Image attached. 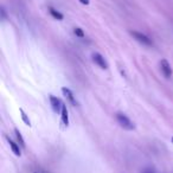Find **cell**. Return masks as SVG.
Returning <instances> with one entry per match:
<instances>
[{
	"instance_id": "7",
	"label": "cell",
	"mask_w": 173,
	"mask_h": 173,
	"mask_svg": "<svg viewBox=\"0 0 173 173\" xmlns=\"http://www.w3.org/2000/svg\"><path fill=\"white\" fill-rule=\"evenodd\" d=\"M7 141H8L10 147H11V150H12V152L14 153L17 157H20V155H22V150L19 148V145L17 142H14V141H13L12 139H10V138H7Z\"/></svg>"
},
{
	"instance_id": "9",
	"label": "cell",
	"mask_w": 173,
	"mask_h": 173,
	"mask_svg": "<svg viewBox=\"0 0 173 173\" xmlns=\"http://www.w3.org/2000/svg\"><path fill=\"white\" fill-rule=\"evenodd\" d=\"M47 10H49V13L51 14V17H52V18L57 19V20H63V19H64V15L62 14L60 11H57L56 8H53V7H51V6H49V7H47Z\"/></svg>"
},
{
	"instance_id": "8",
	"label": "cell",
	"mask_w": 173,
	"mask_h": 173,
	"mask_svg": "<svg viewBox=\"0 0 173 173\" xmlns=\"http://www.w3.org/2000/svg\"><path fill=\"white\" fill-rule=\"evenodd\" d=\"M60 119H62V122L64 123V126H69V115H68V109H67V105L63 103V107H62V112H60Z\"/></svg>"
},
{
	"instance_id": "10",
	"label": "cell",
	"mask_w": 173,
	"mask_h": 173,
	"mask_svg": "<svg viewBox=\"0 0 173 173\" xmlns=\"http://www.w3.org/2000/svg\"><path fill=\"white\" fill-rule=\"evenodd\" d=\"M14 133H15V138H17V140H18L19 146H20L22 148H25V140H24V138L22 136V133L19 132L18 128H14Z\"/></svg>"
},
{
	"instance_id": "15",
	"label": "cell",
	"mask_w": 173,
	"mask_h": 173,
	"mask_svg": "<svg viewBox=\"0 0 173 173\" xmlns=\"http://www.w3.org/2000/svg\"><path fill=\"white\" fill-rule=\"evenodd\" d=\"M78 1L83 5H89L90 4V0H78Z\"/></svg>"
},
{
	"instance_id": "14",
	"label": "cell",
	"mask_w": 173,
	"mask_h": 173,
	"mask_svg": "<svg viewBox=\"0 0 173 173\" xmlns=\"http://www.w3.org/2000/svg\"><path fill=\"white\" fill-rule=\"evenodd\" d=\"M140 173H157V172H155V170L153 167H145Z\"/></svg>"
},
{
	"instance_id": "2",
	"label": "cell",
	"mask_w": 173,
	"mask_h": 173,
	"mask_svg": "<svg viewBox=\"0 0 173 173\" xmlns=\"http://www.w3.org/2000/svg\"><path fill=\"white\" fill-rule=\"evenodd\" d=\"M130 35L134 37L136 42H139V43H141L142 45L145 46H153V42H152V39L150 37H147L145 33L142 32H139V31H130Z\"/></svg>"
},
{
	"instance_id": "3",
	"label": "cell",
	"mask_w": 173,
	"mask_h": 173,
	"mask_svg": "<svg viewBox=\"0 0 173 173\" xmlns=\"http://www.w3.org/2000/svg\"><path fill=\"white\" fill-rule=\"evenodd\" d=\"M91 58H93V62L98 65L101 69H103V70H107V69L109 68V65H108V63H107V60L105 58L101 55V53L98 52H94L91 55Z\"/></svg>"
},
{
	"instance_id": "6",
	"label": "cell",
	"mask_w": 173,
	"mask_h": 173,
	"mask_svg": "<svg viewBox=\"0 0 173 173\" xmlns=\"http://www.w3.org/2000/svg\"><path fill=\"white\" fill-rule=\"evenodd\" d=\"M62 94L64 95V97L68 100L69 102L71 103V105H74V107H76V105H78V103H77V101H76V97L75 95H74V93L70 90L69 88H62Z\"/></svg>"
},
{
	"instance_id": "4",
	"label": "cell",
	"mask_w": 173,
	"mask_h": 173,
	"mask_svg": "<svg viewBox=\"0 0 173 173\" xmlns=\"http://www.w3.org/2000/svg\"><path fill=\"white\" fill-rule=\"evenodd\" d=\"M160 71L165 76V78L172 77V68H171V64L167 62V60H160Z\"/></svg>"
},
{
	"instance_id": "1",
	"label": "cell",
	"mask_w": 173,
	"mask_h": 173,
	"mask_svg": "<svg viewBox=\"0 0 173 173\" xmlns=\"http://www.w3.org/2000/svg\"><path fill=\"white\" fill-rule=\"evenodd\" d=\"M115 117H116L117 123H119V125H120V126L123 128V129H126V130H133V129L135 128L134 122L130 120V119L128 117L126 114L117 113L116 115H115Z\"/></svg>"
},
{
	"instance_id": "11",
	"label": "cell",
	"mask_w": 173,
	"mask_h": 173,
	"mask_svg": "<svg viewBox=\"0 0 173 173\" xmlns=\"http://www.w3.org/2000/svg\"><path fill=\"white\" fill-rule=\"evenodd\" d=\"M19 112H20V115H22V119H23V121H24V123L25 125H27L29 127L31 126V120L29 119V116H27V114L25 113L24 112L23 109H19Z\"/></svg>"
},
{
	"instance_id": "12",
	"label": "cell",
	"mask_w": 173,
	"mask_h": 173,
	"mask_svg": "<svg viewBox=\"0 0 173 173\" xmlns=\"http://www.w3.org/2000/svg\"><path fill=\"white\" fill-rule=\"evenodd\" d=\"M74 33H75L77 37H80V38H84V36H85L81 27H75V29H74Z\"/></svg>"
},
{
	"instance_id": "13",
	"label": "cell",
	"mask_w": 173,
	"mask_h": 173,
	"mask_svg": "<svg viewBox=\"0 0 173 173\" xmlns=\"http://www.w3.org/2000/svg\"><path fill=\"white\" fill-rule=\"evenodd\" d=\"M0 17H1V20L2 22H6L7 20V14H6V11H5L4 6L0 7Z\"/></svg>"
},
{
	"instance_id": "5",
	"label": "cell",
	"mask_w": 173,
	"mask_h": 173,
	"mask_svg": "<svg viewBox=\"0 0 173 173\" xmlns=\"http://www.w3.org/2000/svg\"><path fill=\"white\" fill-rule=\"evenodd\" d=\"M49 100H50V105H51V108L55 113H60L62 112V107H63V103L58 97L53 96V95H50L49 96Z\"/></svg>"
},
{
	"instance_id": "16",
	"label": "cell",
	"mask_w": 173,
	"mask_h": 173,
	"mask_svg": "<svg viewBox=\"0 0 173 173\" xmlns=\"http://www.w3.org/2000/svg\"><path fill=\"white\" fill-rule=\"evenodd\" d=\"M36 173H37V172H36Z\"/></svg>"
}]
</instances>
